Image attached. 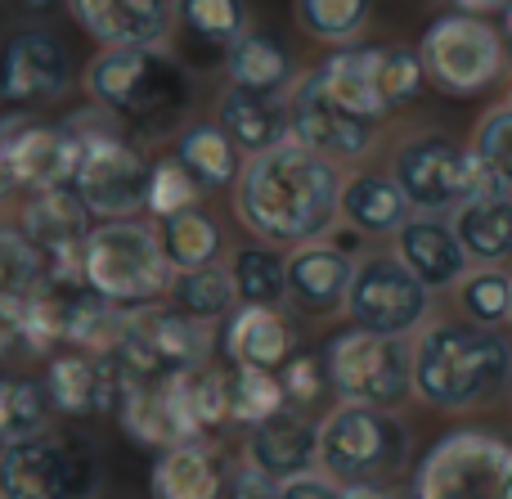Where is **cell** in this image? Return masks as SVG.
<instances>
[{
    "label": "cell",
    "mask_w": 512,
    "mask_h": 499,
    "mask_svg": "<svg viewBox=\"0 0 512 499\" xmlns=\"http://www.w3.org/2000/svg\"><path fill=\"white\" fill-rule=\"evenodd\" d=\"M342 180L337 162L283 140L243 162L234 180V212L270 248H306L342 216Z\"/></svg>",
    "instance_id": "obj_1"
},
{
    "label": "cell",
    "mask_w": 512,
    "mask_h": 499,
    "mask_svg": "<svg viewBox=\"0 0 512 499\" xmlns=\"http://www.w3.org/2000/svg\"><path fill=\"white\" fill-rule=\"evenodd\" d=\"M86 95L131 140H167L185 131L194 77L167 45H108L86 68Z\"/></svg>",
    "instance_id": "obj_2"
},
{
    "label": "cell",
    "mask_w": 512,
    "mask_h": 499,
    "mask_svg": "<svg viewBox=\"0 0 512 499\" xmlns=\"http://www.w3.org/2000/svg\"><path fill=\"white\" fill-rule=\"evenodd\" d=\"M512 387V342L477 320H436L414 342V392L432 410L495 405Z\"/></svg>",
    "instance_id": "obj_3"
},
{
    "label": "cell",
    "mask_w": 512,
    "mask_h": 499,
    "mask_svg": "<svg viewBox=\"0 0 512 499\" xmlns=\"http://www.w3.org/2000/svg\"><path fill=\"white\" fill-rule=\"evenodd\" d=\"M63 126L72 135L68 185L81 194L90 216H104V221L140 216L149 207V171H153L140 140H131L104 108H86L81 117H68Z\"/></svg>",
    "instance_id": "obj_4"
},
{
    "label": "cell",
    "mask_w": 512,
    "mask_h": 499,
    "mask_svg": "<svg viewBox=\"0 0 512 499\" xmlns=\"http://www.w3.org/2000/svg\"><path fill=\"white\" fill-rule=\"evenodd\" d=\"M171 275H176V270L162 257L158 225H144V221H135V216L95 225L86 248H81V279H86L99 297L122 306V311H140V306L167 302Z\"/></svg>",
    "instance_id": "obj_5"
},
{
    "label": "cell",
    "mask_w": 512,
    "mask_h": 499,
    "mask_svg": "<svg viewBox=\"0 0 512 499\" xmlns=\"http://www.w3.org/2000/svg\"><path fill=\"white\" fill-rule=\"evenodd\" d=\"M104 486L99 446L81 432H36L0 446V499H95Z\"/></svg>",
    "instance_id": "obj_6"
},
{
    "label": "cell",
    "mask_w": 512,
    "mask_h": 499,
    "mask_svg": "<svg viewBox=\"0 0 512 499\" xmlns=\"http://www.w3.org/2000/svg\"><path fill=\"white\" fill-rule=\"evenodd\" d=\"M319 464L337 482H387L409 464V428L391 410L346 401L319 423Z\"/></svg>",
    "instance_id": "obj_7"
},
{
    "label": "cell",
    "mask_w": 512,
    "mask_h": 499,
    "mask_svg": "<svg viewBox=\"0 0 512 499\" xmlns=\"http://www.w3.org/2000/svg\"><path fill=\"white\" fill-rule=\"evenodd\" d=\"M418 499H508L512 491V446L486 428H454L418 459Z\"/></svg>",
    "instance_id": "obj_8"
},
{
    "label": "cell",
    "mask_w": 512,
    "mask_h": 499,
    "mask_svg": "<svg viewBox=\"0 0 512 499\" xmlns=\"http://www.w3.org/2000/svg\"><path fill=\"white\" fill-rule=\"evenodd\" d=\"M418 59L427 68V86L445 95H481L504 77L508 41L486 14H441L427 23L418 41Z\"/></svg>",
    "instance_id": "obj_9"
},
{
    "label": "cell",
    "mask_w": 512,
    "mask_h": 499,
    "mask_svg": "<svg viewBox=\"0 0 512 499\" xmlns=\"http://www.w3.org/2000/svg\"><path fill=\"white\" fill-rule=\"evenodd\" d=\"M391 180L409 198L414 212H454L468 198L486 194L481 162L468 144L450 140L445 131H418L391 153Z\"/></svg>",
    "instance_id": "obj_10"
},
{
    "label": "cell",
    "mask_w": 512,
    "mask_h": 499,
    "mask_svg": "<svg viewBox=\"0 0 512 499\" xmlns=\"http://www.w3.org/2000/svg\"><path fill=\"white\" fill-rule=\"evenodd\" d=\"M212 356V329L203 320H189L171 302H153L140 311H126L122 338L113 347V360L122 374L135 378H189Z\"/></svg>",
    "instance_id": "obj_11"
},
{
    "label": "cell",
    "mask_w": 512,
    "mask_h": 499,
    "mask_svg": "<svg viewBox=\"0 0 512 499\" xmlns=\"http://www.w3.org/2000/svg\"><path fill=\"white\" fill-rule=\"evenodd\" d=\"M324 369L333 392L355 405L391 410V405H400L414 392V351L405 347V338L369 333L355 329V324L342 329L337 338H328Z\"/></svg>",
    "instance_id": "obj_12"
},
{
    "label": "cell",
    "mask_w": 512,
    "mask_h": 499,
    "mask_svg": "<svg viewBox=\"0 0 512 499\" xmlns=\"http://www.w3.org/2000/svg\"><path fill=\"white\" fill-rule=\"evenodd\" d=\"M427 306H432V288L400 257L382 252V257L355 261L351 288H346V315L355 329L405 338L427 320Z\"/></svg>",
    "instance_id": "obj_13"
},
{
    "label": "cell",
    "mask_w": 512,
    "mask_h": 499,
    "mask_svg": "<svg viewBox=\"0 0 512 499\" xmlns=\"http://www.w3.org/2000/svg\"><path fill=\"white\" fill-rule=\"evenodd\" d=\"M77 81L72 54L50 27H23L0 41V108H36L59 104Z\"/></svg>",
    "instance_id": "obj_14"
},
{
    "label": "cell",
    "mask_w": 512,
    "mask_h": 499,
    "mask_svg": "<svg viewBox=\"0 0 512 499\" xmlns=\"http://www.w3.org/2000/svg\"><path fill=\"white\" fill-rule=\"evenodd\" d=\"M288 131H292L288 140H297L301 149L319 153V158L355 162L373 149L378 122L342 108L324 86H319L315 72H301L292 95H288Z\"/></svg>",
    "instance_id": "obj_15"
},
{
    "label": "cell",
    "mask_w": 512,
    "mask_h": 499,
    "mask_svg": "<svg viewBox=\"0 0 512 499\" xmlns=\"http://www.w3.org/2000/svg\"><path fill=\"white\" fill-rule=\"evenodd\" d=\"M0 162H5L14 189L41 194V189L68 185L72 180V135L63 122L27 113V108H5L0 113Z\"/></svg>",
    "instance_id": "obj_16"
},
{
    "label": "cell",
    "mask_w": 512,
    "mask_h": 499,
    "mask_svg": "<svg viewBox=\"0 0 512 499\" xmlns=\"http://www.w3.org/2000/svg\"><path fill=\"white\" fill-rule=\"evenodd\" d=\"M122 374V369H117ZM122 432L144 450H171L185 441H203V432L194 428L185 405V378H117V405H113Z\"/></svg>",
    "instance_id": "obj_17"
},
{
    "label": "cell",
    "mask_w": 512,
    "mask_h": 499,
    "mask_svg": "<svg viewBox=\"0 0 512 499\" xmlns=\"http://www.w3.org/2000/svg\"><path fill=\"white\" fill-rule=\"evenodd\" d=\"M18 230L45 257V275L50 279H81V248H86L90 230H95V216H90V207L81 203V194L72 185L27 194Z\"/></svg>",
    "instance_id": "obj_18"
},
{
    "label": "cell",
    "mask_w": 512,
    "mask_h": 499,
    "mask_svg": "<svg viewBox=\"0 0 512 499\" xmlns=\"http://www.w3.org/2000/svg\"><path fill=\"white\" fill-rule=\"evenodd\" d=\"M117 360L95 351H54L45 356L41 387L50 396V410L63 419H99L117 405Z\"/></svg>",
    "instance_id": "obj_19"
},
{
    "label": "cell",
    "mask_w": 512,
    "mask_h": 499,
    "mask_svg": "<svg viewBox=\"0 0 512 499\" xmlns=\"http://www.w3.org/2000/svg\"><path fill=\"white\" fill-rule=\"evenodd\" d=\"M68 14L99 45H162L176 27V0H68Z\"/></svg>",
    "instance_id": "obj_20"
},
{
    "label": "cell",
    "mask_w": 512,
    "mask_h": 499,
    "mask_svg": "<svg viewBox=\"0 0 512 499\" xmlns=\"http://www.w3.org/2000/svg\"><path fill=\"white\" fill-rule=\"evenodd\" d=\"M248 459L274 482H292L319 464V428L301 410L283 405L279 414L248 428Z\"/></svg>",
    "instance_id": "obj_21"
},
{
    "label": "cell",
    "mask_w": 512,
    "mask_h": 499,
    "mask_svg": "<svg viewBox=\"0 0 512 499\" xmlns=\"http://www.w3.org/2000/svg\"><path fill=\"white\" fill-rule=\"evenodd\" d=\"M355 261L346 248L315 239L306 248H292L288 257V297L310 315H333L346 306V288H351Z\"/></svg>",
    "instance_id": "obj_22"
},
{
    "label": "cell",
    "mask_w": 512,
    "mask_h": 499,
    "mask_svg": "<svg viewBox=\"0 0 512 499\" xmlns=\"http://www.w3.org/2000/svg\"><path fill=\"white\" fill-rule=\"evenodd\" d=\"M396 257L423 279L427 288H450L468 275V252H463L459 234H454L450 221L441 216L423 212V216H409L405 225L396 230Z\"/></svg>",
    "instance_id": "obj_23"
},
{
    "label": "cell",
    "mask_w": 512,
    "mask_h": 499,
    "mask_svg": "<svg viewBox=\"0 0 512 499\" xmlns=\"http://www.w3.org/2000/svg\"><path fill=\"white\" fill-rule=\"evenodd\" d=\"M378 68H382V45H355L351 41V45H337V50L328 54L324 63H315L310 72H315L319 86H324L342 108L382 122L391 108H387V99H382Z\"/></svg>",
    "instance_id": "obj_24"
},
{
    "label": "cell",
    "mask_w": 512,
    "mask_h": 499,
    "mask_svg": "<svg viewBox=\"0 0 512 499\" xmlns=\"http://www.w3.org/2000/svg\"><path fill=\"white\" fill-rule=\"evenodd\" d=\"M292 324L283 320L279 306H234L230 324H225V360L230 365H252L279 374L292 360Z\"/></svg>",
    "instance_id": "obj_25"
},
{
    "label": "cell",
    "mask_w": 512,
    "mask_h": 499,
    "mask_svg": "<svg viewBox=\"0 0 512 499\" xmlns=\"http://www.w3.org/2000/svg\"><path fill=\"white\" fill-rule=\"evenodd\" d=\"M225 72H230V86L256 90V95H292V86L301 77L292 50L265 27H248L225 50Z\"/></svg>",
    "instance_id": "obj_26"
},
{
    "label": "cell",
    "mask_w": 512,
    "mask_h": 499,
    "mask_svg": "<svg viewBox=\"0 0 512 499\" xmlns=\"http://www.w3.org/2000/svg\"><path fill=\"white\" fill-rule=\"evenodd\" d=\"M221 117L216 122L230 131V140L239 144L248 158L274 149V144L288 140V95H256V90L243 86H225L221 99H216Z\"/></svg>",
    "instance_id": "obj_27"
},
{
    "label": "cell",
    "mask_w": 512,
    "mask_h": 499,
    "mask_svg": "<svg viewBox=\"0 0 512 499\" xmlns=\"http://www.w3.org/2000/svg\"><path fill=\"white\" fill-rule=\"evenodd\" d=\"M225 464L207 441L158 450L149 468V499H221Z\"/></svg>",
    "instance_id": "obj_28"
},
{
    "label": "cell",
    "mask_w": 512,
    "mask_h": 499,
    "mask_svg": "<svg viewBox=\"0 0 512 499\" xmlns=\"http://www.w3.org/2000/svg\"><path fill=\"white\" fill-rule=\"evenodd\" d=\"M409 216H414V207H409V198L400 194V185L391 176L360 171V176L342 180V221L351 225L355 234L387 239V234H396Z\"/></svg>",
    "instance_id": "obj_29"
},
{
    "label": "cell",
    "mask_w": 512,
    "mask_h": 499,
    "mask_svg": "<svg viewBox=\"0 0 512 499\" xmlns=\"http://www.w3.org/2000/svg\"><path fill=\"white\" fill-rule=\"evenodd\" d=\"M454 234H459L468 261L499 266L512 261V194H477L454 207Z\"/></svg>",
    "instance_id": "obj_30"
},
{
    "label": "cell",
    "mask_w": 512,
    "mask_h": 499,
    "mask_svg": "<svg viewBox=\"0 0 512 499\" xmlns=\"http://www.w3.org/2000/svg\"><path fill=\"white\" fill-rule=\"evenodd\" d=\"M176 158L189 167V176L207 189H225L239 180L243 171V149L230 140L221 122H189L185 131L176 135Z\"/></svg>",
    "instance_id": "obj_31"
},
{
    "label": "cell",
    "mask_w": 512,
    "mask_h": 499,
    "mask_svg": "<svg viewBox=\"0 0 512 499\" xmlns=\"http://www.w3.org/2000/svg\"><path fill=\"white\" fill-rule=\"evenodd\" d=\"M158 243L171 270H203L221 261L225 234L203 207H185V212L158 221Z\"/></svg>",
    "instance_id": "obj_32"
},
{
    "label": "cell",
    "mask_w": 512,
    "mask_h": 499,
    "mask_svg": "<svg viewBox=\"0 0 512 499\" xmlns=\"http://www.w3.org/2000/svg\"><path fill=\"white\" fill-rule=\"evenodd\" d=\"M230 279L239 306H283L288 302V261L270 248V243H248L234 252Z\"/></svg>",
    "instance_id": "obj_33"
},
{
    "label": "cell",
    "mask_w": 512,
    "mask_h": 499,
    "mask_svg": "<svg viewBox=\"0 0 512 499\" xmlns=\"http://www.w3.org/2000/svg\"><path fill=\"white\" fill-rule=\"evenodd\" d=\"M167 302L176 311H185L189 320H221V315H234L239 306V293H234V279L230 270L221 266H203V270H176L167 288Z\"/></svg>",
    "instance_id": "obj_34"
},
{
    "label": "cell",
    "mask_w": 512,
    "mask_h": 499,
    "mask_svg": "<svg viewBox=\"0 0 512 499\" xmlns=\"http://www.w3.org/2000/svg\"><path fill=\"white\" fill-rule=\"evenodd\" d=\"M50 414L54 410H50V396H45L41 378L0 374V446L45 432L50 428Z\"/></svg>",
    "instance_id": "obj_35"
},
{
    "label": "cell",
    "mask_w": 512,
    "mask_h": 499,
    "mask_svg": "<svg viewBox=\"0 0 512 499\" xmlns=\"http://www.w3.org/2000/svg\"><path fill=\"white\" fill-rule=\"evenodd\" d=\"M45 288V257L23 230H0V311H23Z\"/></svg>",
    "instance_id": "obj_36"
},
{
    "label": "cell",
    "mask_w": 512,
    "mask_h": 499,
    "mask_svg": "<svg viewBox=\"0 0 512 499\" xmlns=\"http://www.w3.org/2000/svg\"><path fill=\"white\" fill-rule=\"evenodd\" d=\"M176 23L198 45H212L225 54L252 27V14L248 0H176Z\"/></svg>",
    "instance_id": "obj_37"
},
{
    "label": "cell",
    "mask_w": 512,
    "mask_h": 499,
    "mask_svg": "<svg viewBox=\"0 0 512 499\" xmlns=\"http://www.w3.org/2000/svg\"><path fill=\"white\" fill-rule=\"evenodd\" d=\"M225 387H230V423L234 428H252V423L279 414L283 405V383L270 369L252 365H225Z\"/></svg>",
    "instance_id": "obj_38"
},
{
    "label": "cell",
    "mask_w": 512,
    "mask_h": 499,
    "mask_svg": "<svg viewBox=\"0 0 512 499\" xmlns=\"http://www.w3.org/2000/svg\"><path fill=\"white\" fill-rule=\"evenodd\" d=\"M373 14V0H297V23L319 45H351Z\"/></svg>",
    "instance_id": "obj_39"
},
{
    "label": "cell",
    "mask_w": 512,
    "mask_h": 499,
    "mask_svg": "<svg viewBox=\"0 0 512 499\" xmlns=\"http://www.w3.org/2000/svg\"><path fill=\"white\" fill-rule=\"evenodd\" d=\"M185 405L189 419L203 437L216 428H230V387H225V365H203L185 378Z\"/></svg>",
    "instance_id": "obj_40"
},
{
    "label": "cell",
    "mask_w": 512,
    "mask_h": 499,
    "mask_svg": "<svg viewBox=\"0 0 512 499\" xmlns=\"http://www.w3.org/2000/svg\"><path fill=\"white\" fill-rule=\"evenodd\" d=\"M459 302H463V311H468V320L499 329V324L512 315V279L495 266L477 270V275H463L459 279Z\"/></svg>",
    "instance_id": "obj_41"
},
{
    "label": "cell",
    "mask_w": 512,
    "mask_h": 499,
    "mask_svg": "<svg viewBox=\"0 0 512 499\" xmlns=\"http://www.w3.org/2000/svg\"><path fill=\"white\" fill-rule=\"evenodd\" d=\"M198 198H203V185L189 176V167L176 158V153L153 162V171H149V207H144V212L162 221V216H176V212H185V207H198Z\"/></svg>",
    "instance_id": "obj_42"
},
{
    "label": "cell",
    "mask_w": 512,
    "mask_h": 499,
    "mask_svg": "<svg viewBox=\"0 0 512 499\" xmlns=\"http://www.w3.org/2000/svg\"><path fill=\"white\" fill-rule=\"evenodd\" d=\"M378 86L387 108H400L409 99H418L427 90V68L418 59V45H382V68H378Z\"/></svg>",
    "instance_id": "obj_43"
},
{
    "label": "cell",
    "mask_w": 512,
    "mask_h": 499,
    "mask_svg": "<svg viewBox=\"0 0 512 499\" xmlns=\"http://www.w3.org/2000/svg\"><path fill=\"white\" fill-rule=\"evenodd\" d=\"M279 383H283V401L292 410H310L319 396L328 392V369H324V356H292L288 365L279 369Z\"/></svg>",
    "instance_id": "obj_44"
},
{
    "label": "cell",
    "mask_w": 512,
    "mask_h": 499,
    "mask_svg": "<svg viewBox=\"0 0 512 499\" xmlns=\"http://www.w3.org/2000/svg\"><path fill=\"white\" fill-rule=\"evenodd\" d=\"M221 499H279V482L252 464H230L221 482Z\"/></svg>",
    "instance_id": "obj_45"
},
{
    "label": "cell",
    "mask_w": 512,
    "mask_h": 499,
    "mask_svg": "<svg viewBox=\"0 0 512 499\" xmlns=\"http://www.w3.org/2000/svg\"><path fill=\"white\" fill-rule=\"evenodd\" d=\"M279 499H342V486H333L328 477L301 473L292 482H279Z\"/></svg>",
    "instance_id": "obj_46"
},
{
    "label": "cell",
    "mask_w": 512,
    "mask_h": 499,
    "mask_svg": "<svg viewBox=\"0 0 512 499\" xmlns=\"http://www.w3.org/2000/svg\"><path fill=\"white\" fill-rule=\"evenodd\" d=\"M9 356H32L27 351V338H23V324H18L14 311H0V360Z\"/></svg>",
    "instance_id": "obj_47"
},
{
    "label": "cell",
    "mask_w": 512,
    "mask_h": 499,
    "mask_svg": "<svg viewBox=\"0 0 512 499\" xmlns=\"http://www.w3.org/2000/svg\"><path fill=\"white\" fill-rule=\"evenodd\" d=\"M342 499H391V491L382 482H346Z\"/></svg>",
    "instance_id": "obj_48"
},
{
    "label": "cell",
    "mask_w": 512,
    "mask_h": 499,
    "mask_svg": "<svg viewBox=\"0 0 512 499\" xmlns=\"http://www.w3.org/2000/svg\"><path fill=\"white\" fill-rule=\"evenodd\" d=\"M454 5H459L463 14H495V9H504L508 0H454Z\"/></svg>",
    "instance_id": "obj_49"
},
{
    "label": "cell",
    "mask_w": 512,
    "mask_h": 499,
    "mask_svg": "<svg viewBox=\"0 0 512 499\" xmlns=\"http://www.w3.org/2000/svg\"><path fill=\"white\" fill-rule=\"evenodd\" d=\"M14 5L23 9V14H45V9H54L59 0H14Z\"/></svg>",
    "instance_id": "obj_50"
},
{
    "label": "cell",
    "mask_w": 512,
    "mask_h": 499,
    "mask_svg": "<svg viewBox=\"0 0 512 499\" xmlns=\"http://www.w3.org/2000/svg\"><path fill=\"white\" fill-rule=\"evenodd\" d=\"M9 194H14V180H9L5 162H0V203H9Z\"/></svg>",
    "instance_id": "obj_51"
},
{
    "label": "cell",
    "mask_w": 512,
    "mask_h": 499,
    "mask_svg": "<svg viewBox=\"0 0 512 499\" xmlns=\"http://www.w3.org/2000/svg\"><path fill=\"white\" fill-rule=\"evenodd\" d=\"M504 41H508V54H512V0L504 5Z\"/></svg>",
    "instance_id": "obj_52"
},
{
    "label": "cell",
    "mask_w": 512,
    "mask_h": 499,
    "mask_svg": "<svg viewBox=\"0 0 512 499\" xmlns=\"http://www.w3.org/2000/svg\"><path fill=\"white\" fill-rule=\"evenodd\" d=\"M391 499H418L414 491H405V495H396V491H391Z\"/></svg>",
    "instance_id": "obj_53"
},
{
    "label": "cell",
    "mask_w": 512,
    "mask_h": 499,
    "mask_svg": "<svg viewBox=\"0 0 512 499\" xmlns=\"http://www.w3.org/2000/svg\"><path fill=\"white\" fill-rule=\"evenodd\" d=\"M508 108H512V95H508Z\"/></svg>",
    "instance_id": "obj_54"
},
{
    "label": "cell",
    "mask_w": 512,
    "mask_h": 499,
    "mask_svg": "<svg viewBox=\"0 0 512 499\" xmlns=\"http://www.w3.org/2000/svg\"><path fill=\"white\" fill-rule=\"evenodd\" d=\"M508 499H512V491H508Z\"/></svg>",
    "instance_id": "obj_55"
}]
</instances>
